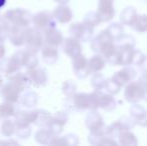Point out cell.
Here are the masks:
<instances>
[{
  "instance_id": "2e32d148",
  "label": "cell",
  "mask_w": 147,
  "mask_h": 146,
  "mask_svg": "<svg viewBox=\"0 0 147 146\" xmlns=\"http://www.w3.org/2000/svg\"><path fill=\"white\" fill-rule=\"evenodd\" d=\"M106 78L99 72L93 73V76L91 78V86L95 90H103L106 84Z\"/></svg>"
},
{
  "instance_id": "ba28073f",
  "label": "cell",
  "mask_w": 147,
  "mask_h": 146,
  "mask_svg": "<svg viewBox=\"0 0 147 146\" xmlns=\"http://www.w3.org/2000/svg\"><path fill=\"white\" fill-rule=\"evenodd\" d=\"M129 114L134 119L136 125L147 127V110L138 103H132L129 109Z\"/></svg>"
},
{
  "instance_id": "e0dca14e",
  "label": "cell",
  "mask_w": 147,
  "mask_h": 146,
  "mask_svg": "<svg viewBox=\"0 0 147 146\" xmlns=\"http://www.w3.org/2000/svg\"><path fill=\"white\" fill-rule=\"evenodd\" d=\"M106 29L109 31L110 35L112 36L113 39H114V41L119 38V37L124 33V29H123L122 24L117 23V22H112V23H110Z\"/></svg>"
},
{
  "instance_id": "3957f363",
  "label": "cell",
  "mask_w": 147,
  "mask_h": 146,
  "mask_svg": "<svg viewBox=\"0 0 147 146\" xmlns=\"http://www.w3.org/2000/svg\"><path fill=\"white\" fill-rule=\"evenodd\" d=\"M145 94V88L138 81H130L125 85L124 89V98L129 103H138L140 100H143Z\"/></svg>"
},
{
  "instance_id": "8992f818",
  "label": "cell",
  "mask_w": 147,
  "mask_h": 146,
  "mask_svg": "<svg viewBox=\"0 0 147 146\" xmlns=\"http://www.w3.org/2000/svg\"><path fill=\"white\" fill-rule=\"evenodd\" d=\"M113 1L114 0H98L97 14L100 17L101 22H109L114 18L115 10Z\"/></svg>"
},
{
  "instance_id": "7c38bea8",
  "label": "cell",
  "mask_w": 147,
  "mask_h": 146,
  "mask_svg": "<svg viewBox=\"0 0 147 146\" xmlns=\"http://www.w3.org/2000/svg\"><path fill=\"white\" fill-rule=\"evenodd\" d=\"M137 16L136 9L133 6H127L120 13V22L122 25L130 26Z\"/></svg>"
},
{
  "instance_id": "44dd1931",
  "label": "cell",
  "mask_w": 147,
  "mask_h": 146,
  "mask_svg": "<svg viewBox=\"0 0 147 146\" xmlns=\"http://www.w3.org/2000/svg\"><path fill=\"white\" fill-rule=\"evenodd\" d=\"M119 122H120V124L122 125L124 130H130V129H132L133 127L136 126L135 121H134V119L132 118L130 115L129 116L121 117V118L119 119Z\"/></svg>"
},
{
  "instance_id": "ffe728a7",
  "label": "cell",
  "mask_w": 147,
  "mask_h": 146,
  "mask_svg": "<svg viewBox=\"0 0 147 146\" xmlns=\"http://www.w3.org/2000/svg\"><path fill=\"white\" fill-rule=\"evenodd\" d=\"M104 90L108 93L112 94V95H116L120 92L121 90V87L118 85L117 83H115L112 79H107L106 80V84H105V87H104Z\"/></svg>"
},
{
  "instance_id": "52a82bcc",
  "label": "cell",
  "mask_w": 147,
  "mask_h": 146,
  "mask_svg": "<svg viewBox=\"0 0 147 146\" xmlns=\"http://www.w3.org/2000/svg\"><path fill=\"white\" fill-rule=\"evenodd\" d=\"M117 107V102L112 94L106 92L104 89L98 90V108L106 112H111Z\"/></svg>"
},
{
  "instance_id": "9c48e42d",
  "label": "cell",
  "mask_w": 147,
  "mask_h": 146,
  "mask_svg": "<svg viewBox=\"0 0 147 146\" xmlns=\"http://www.w3.org/2000/svg\"><path fill=\"white\" fill-rule=\"evenodd\" d=\"M73 67L76 75L79 78H85L88 75V69H87V60L85 56L80 53L73 57Z\"/></svg>"
},
{
  "instance_id": "4fadbf2b",
  "label": "cell",
  "mask_w": 147,
  "mask_h": 146,
  "mask_svg": "<svg viewBox=\"0 0 147 146\" xmlns=\"http://www.w3.org/2000/svg\"><path fill=\"white\" fill-rule=\"evenodd\" d=\"M64 50L68 55L74 57L76 55L81 53V45L78 42L77 39L74 38H68L65 41V45H64Z\"/></svg>"
},
{
  "instance_id": "5b68a950",
  "label": "cell",
  "mask_w": 147,
  "mask_h": 146,
  "mask_svg": "<svg viewBox=\"0 0 147 146\" xmlns=\"http://www.w3.org/2000/svg\"><path fill=\"white\" fill-rule=\"evenodd\" d=\"M70 32L75 37V39L81 41H89L93 36V27L83 23H75L70 27Z\"/></svg>"
},
{
  "instance_id": "7a4b0ae2",
  "label": "cell",
  "mask_w": 147,
  "mask_h": 146,
  "mask_svg": "<svg viewBox=\"0 0 147 146\" xmlns=\"http://www.w3.org/2000/svg\"><path fill=\"white\" fill-rule=\"evenodd\" d=\"M85 125L94 135H105V123L103 117L96 110H91L85 118Z\"/></svg>"
},
{
  "instance_id": "6da1fadb",
  "label": "cell",
  "mask_w": 147,
  "mask_h": 146,
  "mask_svg": "<svg viewBox=\"0 0 147 146\" xmlns=\"http://www.w3.org/2000/svg\"><path fill=\"white\" fill-rule=\"evenodd\" d=\"M91 49L96 54H100L106 61L114 56L117 52L114 39L107 29L102 30L99 32L98 35L93 38L91 42Z\"/></svg>"
},
{
  "instance_id": "cb8c5ba5",
  "label": "cell",
  "mask_w": 147,
  "mask_h": 146,
  "mask_svg": "<svg viewBox=\"0 0 147 146\" xmlns=\"http://www.w3.org/2000/svg\"><path fill=\"white\" fill-rule=\"evenodd\" d=\"M143 100H144V101H146V102H147V88H146V89H145V94H144Z\"/></svg>"
},
{
  "instance_id": "8fae6325",
  "label": "cell",
  "mask_w": 147,
  "mask_h": 146,
  "mask_svg": "<svg viewBox=\"0 0 147 146\" xmlns=\"http://www.w3.org/2000/svg\"><path fill=\"white\" fill-rule=\"evenodd\" d=\"M118 144L122 146H136L138 145V140L135 134L132 133L130 130H123L120 132L117 137Z\"/></svg>"
},
{
  "instance_id": "d6986e66",
  "label": "cell",
  "mask_w": 147,
  "mask_h": 146,
  "mask_svg": "<svg viewBox=\"0 0 147 146\" xmlns=\"http://www.w3.org/2000/svg\"><path fill=\"white\" fill-rule=\"evenodd\" d=\"M57 11V15L61 22H68L72 18V12L68 7H59Z\"/></svg>"
},
{
  "instance_id": "7402d4cb",
  "label": "cell",
  "mask_w": 147,
  "mask_h": 146,
  "mask_svg": "<svg viewBox=\"0 0 147 146\" xmlns=\"http://www.w3.org/2000/svg\"><path fill=\"white\" fill-rule=\"evenodd\" d=\"M144 57H145V55H144L141 51L138 50V49L134 48L133 57H132V64L131 65H134V66H139V64L142 62V60L144 59Z\"/></svg>"
},
{
  "instance_id": "9a60e30c",
  "label": "cell",
  "mask_w": 147,
  "mask_h": 146,
  "mask_svg": "<svg viewBox=\"0 0 147 146\" xmlns=\"http://www.w3.org/2000/svg\"><path fill=\"white\" fill-rule=\"evenodd\" d=\"M117 48H135V38L129 34H122L114 41Z\"/></svg>"
},
{
  "instance_id": "603a6c76",
  "label": "cell",
  "mask_w": 147,
  "mask_h": 146,
  "mask_svg": "<svg viewBox=\"0 0 147 146\" xmlns=\"http://www.w3.org/2000/svg\"><path fill=\"white\" fill-rule=\"evenodd\" d=\"M139 69L142 72H147V56L144 57V59L142 60V62L139 64Z\"/></svg>"
},
{
  "instance_id": "5bb4252c",
  "label": "cell",
  "mask_w": 147,
  "mask_h": 146,
  "mask_svg": "<svg viewBox=\"0 0 147 146\" xmlns=\"http://www.w3.org/2000/svg\"><path fill=\"white\" fill-rule=\"evenodd\" d=\"M130 28L139 33L147 32V14H142V15L137 14L134 21L130 25Z\"/></svg>"
},
{
  "instance_id": "30bf717a",
  "label": "cell",
  "mask_w": 147,
  "mask_h": 146,
  "mask_svg": "<svg viewBox=\"0 0 147 146\" xmlns=\"http://www.w3.org/2000/svg\"><path fill=\"white\" fill-rule=\"evenodd\" d=\"M105 64H106V60L100 54L92 56L89 59V61H87V69L89 74L101 71L105 67Z\"/></svg>"
},
{
  "instance_id": "277c9868",
  "label": "cell",
  "mask_w": 147,
  "mask_h": 146,
  "mask_svg": "<svg viewBox=\"0 0 147 146\" xmlns=\"http://www.w3.org/2000/svg\"><path fill=\"white\" fill-rule=\"evenodd\" d=\"M136 76H137L136 69L133 68L131 65H128V66H124V68H122L121 70L115 72L111 79L122 88L130 81H133Z\"/></svg>"
},
{
  "instance_id": "ac0fdd59",
  "label": "cell",
  "mask_w": 147,
  "mask_h": 146,
  "mask_svg": "<svg viewBox=\"0 0 147 146\" xmlns=\"http://www.w3.org/2000/svg\"><path fill=\"white\" fill-rule=\"evenodd\" d=\"M83 22L87 25L91 26V27L94 28L95 26L99 25L101 23V20H100V17L99 15L97 14V12H88L85 16H84V20Z\"/></svg>"
}]
</instances>
